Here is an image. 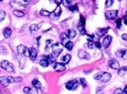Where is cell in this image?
Masks as SVG:
<instances>
[{
  "mask_svg": "<svg viewBox=\"0 0 127 94\" xmlns=\"http://www.w3.org/2000/svg\"><path fill=\"white\" fill-rule=\"evenodd\" d=\"M29 58L32 60V61H35L36 60V57H37V50L33 47L29 48Z\"/></svg>",
  "mask_w": 127,
  "mask_h": 94,
  "instance_id": "ba28073f",
  "label": "cell"
},
{
  "mask_svg": "<svg viewBox=\"0 0 127 94\" xmlns=\"http://www.w3.org/2000/svg\"><path fill=\"white\" fill-rule=\"evenodd\" d=\"M70 1H67V0H64V1H62V4L65 6V7H67V8H69L71 5H70Z\"/></svg>",
  "mask_w": 127,
  "mask_h": 94,
  "instance_id": "d590c367",
  "label": "cell"
},
{
  "mask_svg": "<svg viewBox=\"0 0 127 94\" xmlns=\"http://www.w3.org/2000/svg\"><path fill=\"white\" fill-rule=\"evenodd\" d=\"M108 64H109V67H110L111 69H113V70H119V69H120V66H119V61H118L117 59H115V58L110 59Z\"/></svg>",
  "mask_w": 127,
  "mask_h": 94,
  "instance_id": "52a82bcc",
  "label": "cell"
},
{
  "mask_svg": "<svg viewBox=\"0 0 127 94\" xmlns=\"http://www.w3.org/2000/svg\"><path fill=\"white\" fill-rule=\"evenodd\" d=\"M94 44H95V46H97L98 48H101L102 47V44L99 42V41H96V42H94Z\"/></svg>",
  "mask_w": 127,
  "mask_h": 94,
  "instance_id": "ee69618b",
  "label": "cell"
},
{
  "mask_svg": "<svg viewBox=\"0 0 127 94\" xmlns=\"http://www.w3.org/2000/svg\"><path fill=\"white\" fill-rule=\"evenodd\" d=\"M0 67H1L3 70L7 71L8 73H13V72H14V66L12 65L11 63H10L8 60H3V61L0 63Z\"/></svg>",
  "mask_w": 127,
  "mask_h": 94,
  "instance_id": "3957f363",
  "label": "cell"
},
{
  "mask_svg": "<svg viewBox=\"0 0 127 94\" xmlns=\"http://www.w3.org/2000/svg\"><path fill=\"white\" fill-rule=\"evenodd\" d=\"M79 83H80V84L82 85V87H86V81H85V78H81V79H80V81H79Z\"/></svg>",
  "mask_w": 127,
  "mask_h": 94,
  "instance_id": "1f68e13d",
  "label": "cell"
},
{
  "mask_svg": "<svg viewBox=\"0 0 127 94\" xmlns=\"http://www.w3.org/2000/svg\"><path fill=\"white\" fill-rule=\"evenodd\" d=\"M63 49H64V45L62 44V43H60V42H56V43H54L53 45H52V51H53V56L54 57H57V56L62 53V51H63Z\"/></svg>",
  "mask_w": 127,
  "mask_h": 94,
  "instance_id": "7a4b0ae2",
  "label": "cell"
},
{
  "mask_svg": "<svg viewBox=\"0 0 127 94\" xmlns=\"http://www.w3.org/2000/svg\"><path fill=\"white\" fill-rule=\"evenodd\" d=\"M60 38H61V40H62V44L64 45H66L68 42L69 40H68V34L67 33H65V32H63V33H61V35H60Z\"/></svg>",
  "mask_w": 127,
  "mask_h": 94,
  "instance_id": "4fadbf2b",
  "label": "cell"
},
{
  "mask_svg": "<svg viewBox=\"0 0 127 94\" xmlns=\"http://www.w3.org/2000/svg\"><path fill=\"white\" fill-rule=\"evenodd\" d=\"M17 3L20 4L22 7H28V5H29V1H22V0H20V1H17Z\"/></svg>",
  "mask_w": 127,
  "mask_h": 94,
  "instance_id": "f546056e",
  "label": "cell"
},
{
  "mask_svg": "<svg viewBox=\"0 0 127 94\" xmlns=\"http://www.w3.org/2000/svg\"><path fill=\"white\" fill-rule=\"evenodd\" d=\"M46 59L48 60L49 64H51V63H55V60H56V57H54L53 55H49V56H45Z\"/></svg>",
  "mask_w": 127,
  "mask_h": 94,
  "instance_id": "ffe728a7",
  "label": "cell"
},
{
  "mask_svg": "<svg viewBox=\"0 0 127 94\" xmlns=\"http://www.w3.org/2000/svg\"><path fill=\"white\" fill-rule=\"evenodd\" d=\"M96 94H103V91H102V90H98Z\"/></svg>",
  "mask_w": 127,
  "mask_h": 94,
  "instance_id": "7dc6e473",
  "label": "cell"
},
{
  "mask_svg": "<svg viewBox=\"0 0 127 94\" xmlns=\"http://www.w3.org/2000/svg\"><path fill=\"white\" fill-rule=\"evenodd\" d=\"M0 83L3 85L4 87H8L10 85L9 79L7 76H0Z\"/></svg>",
  "mask_w": 127,
  "mask_h": 94,
  "instance_id": "5bb4252c",
  "label": "cell"
},
{
  "mask_svg": "<svg viewBox=\"0 0 127 94\" xmlns=\"http://www.w3.org/2000/svg\"><path fill=\"white\" fill-rule=\"evenodd\" d=\"M12 13H13V15L16 16V17H24V16H25V12L22 11V10H18V9H14Z\"/></svg>",
  "mask_w": 127,
  "mask_h": 94,
  "instance_id": "d6986e66",
  "label": "cell"
},
{
  "mask_svg": "<svg viewBox=\"0 0 127 94\" xmlns=\"http://www.w3.org/2000/svg\"><path fill=\"white\" fill-rule=\"evenodd\" d=\"M78 56L79 58H81V59H89L90 58V55L88 54L87 52L84 51V50H80L79 51Z\"/></svg>",
  "mask_w": 127,
  "mask_h": 94,
  "instance_id": "8fae6325",
  "label": "cell"
},
{
  "mask_svg": "<svg viewBox=\"0 0 127 94\" xmlns=\"http://www.w3.org/2000/svg\"><path fill=\"white\" fill-rule=\"evenodd\" d=\"M39 29V26L38 25H32L31 27H30V31L31 32H35V31H37Z\"/></svg>",
  "mask_w": 127,
  "mask_h": 94,
  "instance_id": "4dcf8cb0",
  "label": "cell"
},
{
  "mask_svg": "<svg viewBox=\"0 0 127 94\" xmlns=\"http://www.w3.org/2000/svg\"><path fill=\"white\" fill-rule=\"evenodd\" d=\"M94 79L99 80L102 83H106L111 79V74H109V73H99L94 76Z\"/></svg>",
  "mask_w": 127,
  "mask_h": 94,
  "instance_id": "6da1fadb",
  "label": "cell"
},
{
  "mask_svg": "<svg viewBox=\"0 0 127 94\" xmlns=\"http://www.w3.org/2000/svg\"><path fill=\"white\" fill-rule=\"evenodd\" d=\"M55 3H56V4H57V5L59 6V5L62 3V1H59V0H58V1H55Z\"/></svg>",
  "mask_w": 127,
  "mask_h": 94,
  "instance_id": "c3c4849f",
  "label": "cell"
},
{
  "mask_svg": "<svg viewBox=\"0 0 127 94\" xmlns=\"http://www.w3.org/2000/svg\"><path fill=\"white\" fill-rule=\"evenodd\" d=\"M15 81H16V82H21V81H22V77H17V78H15Z\"/></svg>",
  "mask_w": 127,
  "mask_h": 94,
  "instance_id": "f6af8a7d",
  "label": "cell"
},
{
  "mask_svg": "<svg viewBox=\"0 0 127 94\" xmlns=\"http://www.w3.org/2000/svg\"><path fill=\"white\" fill-rule=\"evenodd\" d=\"M71 11H76V10H78V5H74V6H70L68 8Z\"/></svg>",
  "mask_w": 127,
  "mask_h": 94,
  "instance_id": "74e56055",
  "label": "cell"
},
{
  "mask_svg": "<svg viewBox=\"0 0 127 94\" xmlns=\"http://www.w3.org/2000/svg\"><path fill=\"white\" fill-rule=\"evenodd\" d=\"M121 94H125V93H124V92H122V93H121Z\"/></svg>",
  "mask_w": 127,
  "mask_h": 94,
  "instance_id": "816d5d0a",
  "label": "cell"
},
{
  "mask_svg": "<svg viewBox=\"0 0 127 94\" xmlns=\"http://www.w3.org/2000/svg\"><path fill=\"white\" fill-rule=\"evenodd\" d=\"M124 24H125V25H127V19H126V20H124Z\"/></svg>",
  "mask_w": 127,
  "mask_h": 94,
  "instance_id": "f907efd6",
  "label": "cell"
},
{
  "mask_svg": "<svg viewBox=\"0 0 127 94\" xmlns=\"http://www.w3.org/2000/svg\"><path fill=\"white\" fill-rule=\"evenodd\" d=\"M108 30H109V27L99 29L98 31H97V36H98L99 38H102V37H103V36H106Z\"/></svg>",
  "mask_w": 127,
  "mask_h": 94,
  "instance_id": "7c38bea8",
  "label": "cell"
},
{
  "mask_svg": "<svg viewBox=\"0 0 127 94\" xmlns=\"http://www.w3.org/2000/svg\"><path fill=\"white\" fill-rule=\"evenodd\" d=\"M125 74H127V66L126 67H123V68H120V69L119 70V75L123 76Z\"/></svg>",
  "mask_w": 127,
  "mask_h": 94,
  "instance_id": "cb8c5ba5",
  "label": "cell"
},
{
  "mask_svg": "<svg viewBox=\"0 0 127 94\" xmlns=\"http://www.w3.org/2000/svg\"><path fill=\"white\" fill-rule=\"evenodd\" d=\"M31 84L33 85V87H36V88H41V87H42V86H41V83H40L37 79H33V80L31 81Z\"/></svg>",
  "mask_w": 127,
  "mask_h": 94,
  "instance_id": "7402d4cb",
  "label": "cell"
},
{
  "mask_svg": "<svg viewBox=\"0 0 127 94\" xmlns=\"http://www.w3.org/2000/svg\"><path fill=\"white\" fill-rule=\"evenodd\" d=\"M121 22H122V20L121 19H117V21H116V25H117V27L118 28H120V26H121Z\"/></svg>",
  "mask_w": 127,
  "mask_h": 94,
  "instance_id": "f35d334b",
  "label": "cell"
},
{
  "mask_svg": "<svg viewBox=\"0 0 127 94\" xmlns=\"http://www.w3.org/2000/svg\"><path fill=\"white\" fill-rule=\"evenodd\" d=\"M70 59H71V56L68 55H68H65V56L61 58L62 63H64V64H68L69 61H70Z\"/></svg>",
  "mask_w": 127,
  "mask_h": 94,
  "instance_id": "2e32d148",
  "label": "cell"
},
{
  "mask_svg": "<svg viewBox=\"0 0 127 94\" xmlns=\"http://www.w3.org/2000/svg\"><path fill=\"white\" fill-rule=\"evenodd\" d=\"M40 14H41L42 16L49 17V16H50V14H51V12H49V11L46 10V9H41V10H40Z\"/></svg>",
  "mask_w": 127,
  "mask_h": 94,
  "instance_id": "603a6c76",
  "label": "cell"
},
{
  "mask_svg": "<svg viewBox=\"0 0 127 94\" xmlns=\"http://www.w3.org/2000/svg\"><path fill=\"white\" fill-rule=\"evenodd\" d=\"M125 16H126V17H127V12H126V15H125Z\"/></svg>",
  "mask_w": 127,
  "mask_h": 94,
  "instance_id": "f5cc1de1",
  "label": "cell"
},
{
  "mask_svg": "<svg viewBox=\"0 0 127 94\" xmlns=\"http://www.w3.org/2000/svg\"><path fill=\"white\" fill-rule=\"evenodd\" d=\"M53 69H54L56 72H63V71H65V70H66V65H65L64 63L56 62V63H54Z\"/></svg>",
  "mask_w": 127,
  "mask_h": 94,
  "instance_id": "9c48e42d",
  "label": "cell"
},
{
  "mask_svg": "<svg viewBox=\"0 0 127 94\" xmlns=\"http://www.w3.org/2000/svg\"><path fill=\"white\" fill-rule=\"evenodd\" d=\"M52 43H53V40H48L46 41V50H48V48L51 47Z\"/></svg>",
  "mask_w": 127,
  "mask_h": 94,
  "instance_id": "f1b7e54d",
  "label": "cell"
},
{
  "mask_svg": "<svg viewBox=\"0 0 127 94\" xmlns=\"http://www.w3.org/2000/svg\"><path fill=\"white\" fill-rule=\"evenodd\" d=\"M8 79H9V82H10V83H15V82H16V81H15V78H13V77H11V76H9Z\"/></svg>",
  "mask_w": 127,
  "mask_h": 94,
  "instance_id": "60d3db41",
  "label": "cell"
},
{
  "mask_svg": "<svg viewBox=\"0 0 127 94\" xmlns=\"http://www.w3.org/2000/svg\"><path fill=\"white\" fill-rule=\"evenodd\" d=\"M17 52L19 54L20 56H29V48L26 47L25 45L21 44V45H18L17 46Z\"/></svg>",
  "mask_w": 127,
  "mask_h": 94,
  "instance_id": "277c9868",
  "label": "cell"
},
{
  "mask_svg": "<svg viewBox=\"0 0 127 94\" xmlns=\"http://www.w3.org/2000/svg\"><path fill=\"white\" fill-rule=\"evenodd\" d=\"M113 0H106L105 1V7L106 8H108V7H111L112 6V4H113Z\"/></svg>",
  "mask_w": 127,
  "mask_h": 94,
  "instance_id": "8d00e7d4",
  "label": "cell"
},
{
  "mask_svg": "<svg viewBox=\"0 0 127 94\" xmlns=\"http://www.w3.org/2000/svg\"><path fill=\"white\" fill-rule=\"evenodd\" d=\"M78 29H79V31H80L82 34H85V26H84L83 24H81V23H79Z\"/></svg>",
  "mask_w": 127,
  "mask_h": 94,
  "instance_id": "83f0119b",
  "label": "cell"
},
{
  "mask_svg": "<svg viewBox=\"0 0 127 94\" xmlns=\"http://www.w3.org/2000/svg\"><path fill=\"white\" fill-rule=\"evenodd\" d=\"M86 45H87V47L89 48V49H93V48H94V46H95V44H94V41H93L91 39H88Z\"/></svg>",
  "mask_w": 127,
  "mask_h": 94,
  "instance_id": "484cf974",
  "label": "cell"
},
{
  "mask_svg": "<svg viewBox=\"0 0 127 94\" xmlns=\"http://www.w3.org/2000/svg\"><path fill=\"white\" fill-rule=\"evenodd\" d=\"M39 64L42 67H44V68H46V67H48V66L49 65V62H48V60L46 59V57H45V56H43L41 59H40V61H39Z\"/></svg>",
  "mask_w": 127,
  "mask_h": 94,
  "instance_id": "ac0fdd59",
  "label": "cell"
},
{
  "mask_svg": "<svg viewBox=\"0 0 127 94\" xmlns=\"http://www.w3.org/2000/svg\"><path fill=\"white\" fill-rule=\"evenodd\" d=\"M79 86V81L78 80H71V81H68L67 82L66 84V87L67 89L68 90H75Z\"/></svg>",
  "mask_w": 127,
  "mask_h": 94,
  "instance_id": "5b68a950",
  "label": "cell"
},
{
  "mask_svg": "<svg viewBox=\"0 0 127 94\" xmlns=\"http://www.w3.org/2000/svg\"><path fill=\"white\" fill-rule=\"evenodd\" d=\"M121 39H122L123 40H127V34H125V33L122 34V35H121Z\"/></svg>",
  "mask_w": 127,
  "mask_h": 94,
  "instance_id": "7bdbcfd3",
  "label": "cell"
},
{
  "mask_svg": "<svg viewBox=\"0 0 127 94\" xmlns=\"http://www.w3.org/2000/svg\"><path fill=\"white\" fill-rule=\"evenodd\" d=\"M111 41H112V37L111 36H105L104 39H103V40H102V45L103 48H108L109 45H110V43H111Z\"/></svg>",
  "mask_w": 127,
  "mask_h": 94,
  "instance_id": "30bf717a",
  "label": "cell"
},
{
  "mask_svg": "<svg viewBox=\"0 0 127 94\" xmlns=\"http://www.w3.org/2000/svg\"><path fill=\"white\" fill-rule=\"evenodd\" d=\"M19 62H20V69H23L24 66H25V62H26V59L24 58L23 56H21L19 57Z\"/></svg>",
  "mask_w": 127,
  "mask_h": 94,
  "instance_id": "d4e9b609",
  "label": "cell"
},
{
  "mask_svg": "<svg viewBox=\"0 0 127 94\" xmlns=\"http://www.w3.org/2000/svg\"><path fill=\"white\" fill-rule=\"evenodd\" d=\"M40 39H41V37H38L37 39H36V40H37V44L39 45V40H40Z\"/></svg>",
  "mask_w": 127,
  "mask_h": 94,
  "instance_id": "681fc988",
  "label": "cell"
},
{
  "mask_svg": "<svg viewBox=\"0 0 127 94\" xmlns=\"http://www.w3.org/2000/svg\"><path fill=\"white\" fill-rule=\"evenodd\" d=\"M5 17H6V12L4 10H0V22L3 21Z\"/></svg>",
  "mask_w": 127,
  "mask_h": 94,
  "instance_id": "836d02e7",
  "label": "cell"
},
{
  "mask_svg": "<svg viewBox=\"0 0 127 94\" xmlns=\"http://www.w3.org/2000/svg\"><path fill=\"white\" fill-rule=\"evenodd\" d=\"M118 14H119L118 10H107L105 12V17L109 20H114L118 17Z\"/></svg>",
  "mask_w": 127,
  "mask_h": 94,
  "instance_id": "8992f818",
  "label": "cell"
},
{
  "mask_svg": "<svg viewBox=\"0 0 127 94\" xmlns=\"http://www.w3.org/2000/svg\"><path fill=\"white\" fill-rule=\"evenodd\" d=\"M81 24H83L84 26L85 25V17L83 16V15H81V22H80Z\"/></svg>",
  "mask_w": 127,
  "mask_h": 94,
  "instance_id": "b9f144b4",
  "label": "cell"
},
{
  "mask_svg": "<svg viewBox=\"0 0 127 94\" xmlns=\"http://www.w3.org/2000/svg\"><path fill=\"white\" fill-rule=\"evenodd\" d=\"M122 58H125V59H127V51L125 52V54L123 55V56H122Z\"/></svg>",
  "mask_w": 127,
  "mask_h": 94,
  "instance_id": "bcb514c9",
  "label": "cell"
},
{
  "mask_svg": "<svg viewBox=\"0 0 127 94\" xmlns=\"http://www.w3.org/2000/svg\"><path fill=\"white\" fill-rule=\"evenodd\" d=\"M11 33H12V30L9 27L5 28V29L3 30V35H4V37L5 38H10V35H11Z\"/></svg>",
  "mask_w": 127,
  "mask_h": 94,
  "instance_id": "e0dca14e",
  "label": "cell"
},
{
  "mask_svg": "<svg viewBox=\"0 0 127 94\" xmlns=\"http://www.w3.org/2000/svg\"><path fill=\"white\" fill-rule=\"evenodd\" d=\"M29 90H30V87H24V89H23V91H24L26 94H29Z\"/></svg>",
  "mask_w": 127,
  "mask_h": 94,
  "instance_id": "ab89813d",
  "label": "cell"
},
{
  "mask_svg": "<svg viewBox=\"0 0 127 94\" xmlns=\"http://www.w3.org/2000/svg\"><path fill=\"white\" fill-rule=\"evenodd\" d=\"M76 36H77L76 31H75L74 29H69L68 32V39H73V38H75Z\"/></svg>",
  "mask_w": 127,
  "mask_h": 94,
  "instance_id": "44dd1931",
  "label": "cell"
},
{
  "mask_svg": "<svg viewBox=\"0 0 127 94\" xmlns=\"http://www.w3.org/2000/svg\"><path fill=\"white\" fill-rule=\"evenodd\" d=\"M61 13H62V9H61V7H60V6H57L56 9H54L53 12H52V14L54 15L55 18H59V16L61 15Z\"/></svg>",
  "mask_w": 127,
  "mask_h": 94,
  "instance_id": "9a60e30c",
  "label": "cell"
},
{
  "mask_svg": "<svg viewBox=\"0 0 127 94\" xmlns=\"http://www.w3.org/2000/svg\"><path fill=\"white\" fill-rule=\"evenodd\" d=\"M29 94H38V90L36 87H30V90H29Z\"/></svg>",
  "mask_w": 127,
  "mask_h": 94,
  "instance_id": "e575fe53",
  "label": "cell"
},
{
  "mask_svg": "<svg viewBox=\"0 0 127 94\" xmlns=\"http://www.w3.org/2000/svg\"><path fill=\"white\" fill-rule=\"evenodd\" d=\"M127 51V49L125 48V49H121V50H119V52H118V56H123V55L125 54V52Z\"/></svg>",
  "mask_w": 127,
  "mask_h": 94,
  "instance_id": "d6a6232c",
  "label": "cell"
},
{
  "mask_svg": "<svg viewBox=\"0 0 127 94\" xmlns=\"http://www.w3.org/2000/svg\"><path fill=\"white\" fill-rule=\"evenodd\" d=\"M65 47L68 49V50H69V51H71L72 49H73V47H74V43L72 42V41H68L66 45H65Z\"/></svg>",
  "mask_w": 127,
  "mask_h": 94,
  "instance_id": "4316f807",
  "label": "cell"
}]
</instances>
